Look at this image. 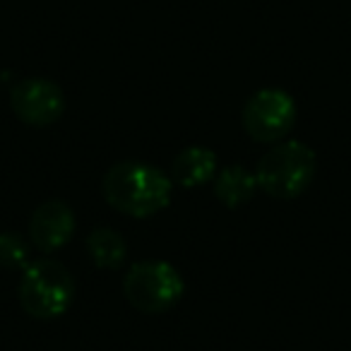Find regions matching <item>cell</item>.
<instances>
[{
    "mask_svg": "<svg viewBox=\"0 0 351 351\" xmlns=\"http://www.w3.org/2000/svg\"><path fill=\"white\" fill-rule=\"evenodd\" d=\"M75 229H77L75 212L63 200H49L39 205L29 219V239L44 253H53L68 245Z\"/></svg>",
    "mask_w": 351,
    "mask_h": 351,
    "instance_id": "cell-7",
    "label": "cell"
},
{
    "mask_svg": "<svg viewBox=\"0 0 351 351\" xmlns=\"http://www.w3.org/2000/svg\"><path fill=\"white\" fill-rule=\"evenodd\" d=\"M173 181L169 173L142 161H121L104 173L101 195L116 212L135 219L159 215L171 202Z\"/></svg>",
    "mask_w": 351,
    "mask_h": 351,
    "instance_id": "cell-1",
    "label": "cell"
},
{
    "mask_svg": "<svg viewBox=\"0 0 351 351\" xmlns=\"http://www.w3.org/2000/svg\"><path fill=\"white\" fill-rule=\"evenodd\" d=\"M75 279L63 263L53 258L34 260L25 267L17 287L20 306L36 320H56L65 315L75 301Z\"/></svg>",
    "mask_w": 351,
    "mask_h": 351,
    "instance_id": "cell-2",
    "label": "cell"
},
{
    "mask_svg": "<svg viewBox=\"0 0 351 351\" xmlns=\"http://www.w3.org/2000/svg\"><path fill=\"white\" fill-rule=\"evenodd\" d=\"M315 176V152L298 140L274 145L255 166V181L265 195L274 200L298 197Z\"/></svg>",
    "mask_w": 351,
    "mask_h": 351,
    "instance_id": "cell-3",
    "label": "cell"
},
{
    "mask_svg": "<svg viewBox=\"0 0 351 351\" xmlns=\"http://www.w3.org/2000/svg\"><path fill=\"white\" fill-rule=\"evenodd\" d=\"M87 253L97 267L118 269L128 258V243L118 231L101 226L87 236Z\"/></svg>",
    "mask_w": 351,
    "mask_h": 351,
    "instance_id": "cell-10",
    "label": "cell"
},
{
    "mask_svg": "<svg viewBox=\"0 0 351 351\" xmlns=\"http://www.w3.org/2000/svg\"><path fill=\"white\" fill-rule=\"evenodd\" d=\"M217 171V154L207 147H186L171 164V181L181 188H197L212 181Z\"/></svg>",
    "mask_w": 351,
    "mask_h": 351,
    "instance_id": "cell-8",
    "label": "cell"
},
{
    "mask_svg": "<svg viewBox=\"0 0 351 351\" xmlns=\"http://www.w3.org/2000/svg\"><path fill=\"white\" fill-rule=\"evenodd\" d=\"M29 265V245L15 231H3L0 234V267L5 269H22Z\"/></svg>",
    "mask_w": 351,
    "mask_h": 351,
    "instance_id": "cell-11",
    "label": "cell"
},
{
    "mask_svg": "<svg viewBox=\"0 0 351 351\" xmlns=\"http://www.w3.org/2000/svg\"><path fill=\"white\" fill-rule=\"evenodd\" d=\"M10 106L25 125L49 128L63 116L65 94L56 82L44 77L22 80L12 87Z\"/></svg>",
    "mask_w": 351,
    "mask_h": 351,
    "instance_id": "cell-6",
    "label": "cell"
},
{
    "mask_svg": "<svg viewBox=\"0 0 351 351\" xmlns=\"http://www.w3.org/2000/svg\"><path fill=\"white\" fill-rule=\"evenodd\" d=\"M241 121L255 142L272 145L291 132L296 123V101L284 89H260L245 101Z\"/></svg>",
    "mask_w": 351,
    "mask_h": 351,
    "instance_id": "cell-5",
    "label": "cell"
},
{
    "mask_svg": "<svg viewBox=\"0 0 351 351\" xmlns=\"http://www.w3.org/2000/svg\"><path fill=\"white\" fill-rule=\"evenodd\" d=\"M255 191H258V181L255 173H250L248 169L234 164L226 166L217 173L215 178V195L229 210H239V207L248 205L253 200Z\"/></svg>",
    "mask_w": 351,
    "mask_h": 351,
    "instance_id": "cell-9",
    "label": "cell"
},
{
    "mask_svg": "<svg viewBox=\"0 0 351 351\" xmlns=\"http://www.w3.org/2000/svg\"><path fill=\"white\" fill-rule=\"evenodd\" d=\"M186 284L181 272L166 260H142L128 269L123 293L128 303L147 315H156L181 301Z\"/></svg>",
    "mask_w": 351,
    "mask_h": 351,
    "instance_id": "cell-4",
    "label": "cell"
}]
</instances>
